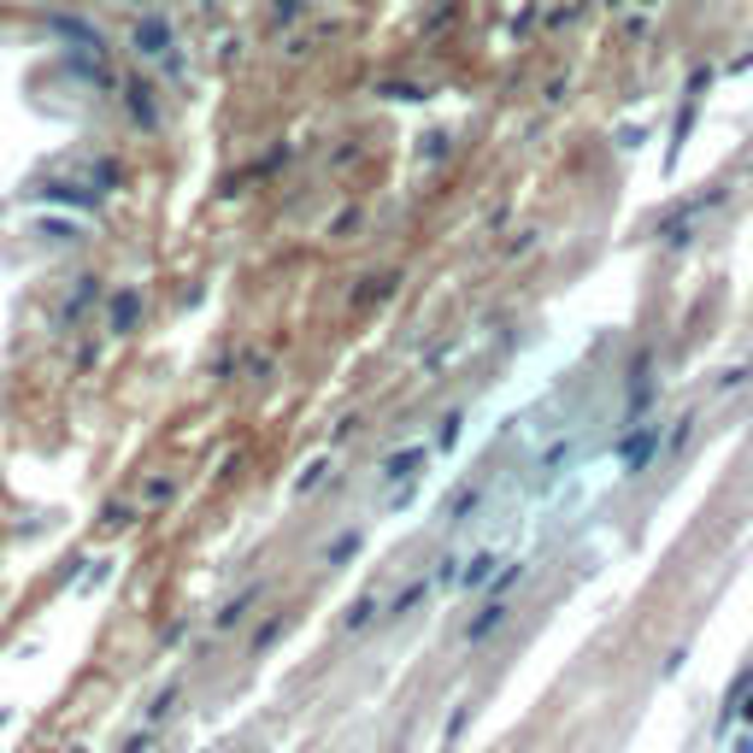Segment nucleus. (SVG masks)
Returning <instances> with one entry per match:
<instances>
[{
	"label": "nucleus",
	"instance_id": "nucleus-1",
	"mask_svg": "<svg viewBox=\"0 0 753 753\" xmlns=\"http://www.w3.org/2000/svg\"><path fill=\"white\" fill-rule=\"evenodd\" d=\"M654 447H659L654 424H642V430H635V436H625V471H647V459H654Z\"/></svg>",
	"mask_w": 753,
	"mask_h": 753
},
{
	"label": "nucleus",
	"instance_id": "nucleus-2",
	"mask_svg": "<svg viewBox=\"0 0 753 753\" xmlns=\"http://www.w3.org/2000/svg\"><path fill=\"white\" fill-rule=\"evenodd\" d=\"M165 41H171L165 18H141V24H136V48H141V53H165Z\"/></svg>",
	"mask_w": 753,
	"mask_h": 753
},
{
	"label": "nucleus",
	"instance_id": "nucleus-3",
	"mask_svg": "<svg viewBox=\"0 0 753 753\" xmlns=\"http://www.w3.org/2000/svg\"><path fill=\"white\" fill-rule=\"evenodd\" d=\"M136 307H141V295H136V288H124V295L112 300V330H129V318H136Z\"/></svg>",
	"mask_w": 753,
	"mask_h": 753
},
{
	"label": "nucleus",
	"instance_id": "nucleus-4",
	"mask_svg": "<svg viewBox=\"0 0 753 753\" xmlns=\"http://www.w3.org/2000/svg\"><path fill=\"white\" fill-rule=\"evenodd\" d=\"M501 618H506V606H501V601H489V606H483V618H477V625H471V642H483V635L495 630Z\"/></svg>",
	"mask_w": 753,
	"mask_h": 753
},
{
	"label": "nucleus",
	"instance_id": "nucleus-5",
	"mask_svg": "<svg viewBox=\"0 0 753 753\" xmlns=\"http://www.w3.org/2000/svg\"><path fill=\"white\" fill-rule=\"evenodd\" d=\"M742 713H748V724H753V694H748V706H742Z\"/></svg>",
	"mask_w": 753,
	"mask_h": 753
},
{
	"label": "nucleus",
	"instance_id": "nucleus-6",
	"mask_svg": "<svg viewBox=\"0 0 753 753\" xmlns=\"http://www.w3.org/2000/svg\"><path fill=\"white\" fill-rule=\"evenodd\" d=\"M742 753H753V736H748V742H742Z\"/></svg>",
	"mask_w": 753,
	"mask_h": 753
}]
</instances>
